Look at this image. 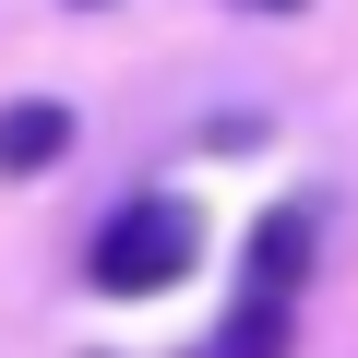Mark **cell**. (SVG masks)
I'll list each match as a JSON object with an SVG mask.
<instances>
[{
	"instance_id": "6da1fadb",
	"label": "cell",
	"mask_w": 358,
	"mask_h": 358,
	"mask_svg": "<svg viewBox=\"0 0 358 358\" xmlns=\"http://www.w3.org/2000/svg\"><path fill=\"white\" fill-rule=\"evenodd\" d=\"M192 263H203V215H192V192H131V203L96 227L84 287H96V299H167Z\"/></svg>"
},
{
	"instance_id": "7a4b0ae2",
	"label": "cell",
	"mask_w": 358,
	"mask_h": 358,
	"mask_svg": "<svg viewBox=\"0 0 358 358\" xmlns=\"http://www.w3.org/2000/svg\"><path fill=\"white\" fill-rule=\"evenodd\" d=\"M310 263H322V215H310V203H263L251 239H239V287H263V299H310Z\"/></svg>"
},
{
	"instance_id": "3957f363",
	"label": "cell",
	"mask_w": 358,
	"mask_h": 358,
	"mask_svg": "<svg viewBox=\"0 0 358 358\" xmlns=\"http://www.w3.org/2000/svg\"><path fill=\"white\" fill-rule=\"evenodd\" d=\"M72 155V108L60 96H13L0 108V179H48Z\"/></svg>"
},
{
	"instance_id": "277c9868",
	"label": "cell",
	"mask_w": 358,
	"mask_h": 358,
	"mask_svg": "<svg viewBox=\"0 0 358 358\" xmlns=\"http://www.w3.org/2000/svg\"><path fill=\"white\" fill-rule=\"evenodd\" d=\"M299 346V299H263V287H239V310L215 322V346L203 358H287Z\"/></svg>"
},
{
	"instance_id": "5b68a950",
	"label": "cell",
	"mask_w": 358,
	"mask_h": 358,
	"mask_svg": "<svg viewBox=\"0 0 358 358\" xmlns=\"http://www.w3.org/2000/svg\"><path fill=\"white\" fill-rule=\"evenodd\" d=\"M227 13H310V0H227Z\"/></svg>"
},
{
	"instance_id": "8992f818",
	"label": "cell",
	"mask_w": 358,
	"mask_h": 358,
	"mask_svg": "<svg viewBox=\"0 0 358 358\" xmlns=\"http://www.w3.org/2000/svg\"><path fill=\"white\" fill-rule=\"evenodd\" d=\"M72 13H108V0H72Z\"/></svg>"
}]
</instances>
